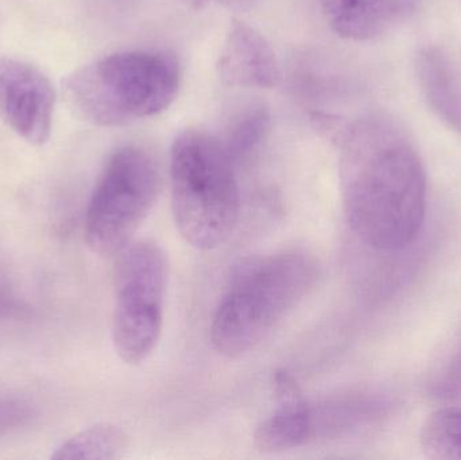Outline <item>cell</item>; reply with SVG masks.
<instances>
[{
  "instance_id": "1",
  "label": "cell",
  "mask_w": 461,
  "mask_h": 460,
  "mask_svg": "<svg viewBox=\"0 0 461 460\" xmlns=\"http://www.w3.org/2000/svg\"><path fill=\"white\" fill-rule=\"evenodd\" d=\"M340 146L344 212L370 248L397 251L414 242L427 215V173L405 130L386 116L347 122Z\"/></svg>"
},
{
  "instance_id": "2",
  "label": "cell",
  "mask_w": 461,
  "mask_h": 460,
  "mask_svg": "<svg viewBox=\"0 0 461 460\" xmlns=\"http://www.w3.org/2000/svg\"><path fill=\"white\" fill-rule=\"evenodd\" d=\"M317 275L314 259L301 251L239 261L211 321L216 353L238 359L255 350L313 288Z\"/></svg>"
},
{
  "instance_id": "3",
  "label": "cell",
  "mask_w": 461,
  "mask_h": 460,
  "mask_svg": "<svg viewBox=\"0 0 461 460\" xmlns=\"http://www.w3.org/2000/svg\"><path fill=\"white\" fill-rule=\"evenodd\" d=\"M170 197L176 227L197 250L223 245L238 226L240 191L235 162L218 138L189 129L170 149Z\"/></svg>"
},
{
  "instance_id": "4",
  "label": "cell",
  "mask_w": 461,
  "mask_h": 460,
  "mask_svg": "<svg viewBox=\"0 0 461 460\" xmlns=\"http://www.w3.org/2000/svg\"><path fill=\"white\" fill-rule=\"evenodd\" d=\"M175 59L148 50L118 51L68 77L67 96L76 113L102 127L124 126L167 110L177 96Z\"/></svg>"
},
{
  "instance_id": "5",
  "label": "cell",
  "mask_w": 461,
  "mask_h": 460,
  "mask_svg": "<svg viewBox=\"0 0 461 460\" xmlns=\"http://www.w3.org/2000/svg\"><path fill=\"white\" fill-rule=\"evenodd\" d=\"M158 164L135 146L108 158L92 192L86 215V239L102 257L118 256L134 240L161 194Z\"/></svg>"
},
{
  "instance_id": "6",
  "label": "cell",
  "mask_w": 461,
  "mask_h": 460,
  "mask_svg": "<svg viewBox=\"0 0 461 460\" xmlns=\"http://www.w3.org/2000/svg\"><path fill=\"white\" fill-rule=\"evenodd\" d=\"M167 280V256L154 240H132L116 256L113 343L127 365L142 364L158 345Z\"/></svg>"
},
{
  "instance_id": "7",
  "label": "cell",
  "mask_w": 461,
  "mask_h": 460,
  "mask_svg": "<svg viewBox=\"0 0 461 460\" xmlns=\"http://www.w3.org/2000/svg\"><path fill=\"white\" fill-rule=\"evenodd\" d=\"M56 91L37 67L0 56V122L30 145L50 140Z\"/></svg>"
},
{
  "instance_id": "8",
  "label": "cell",
  "mask_w": 461,
  "mask_h": 460,
  "mask_svg": "<svg viewBox=\"0 0 461 460\" xmlns=\"http://www.w3.org/2000/svg\"><path fill=\"white\" fill-rule=\"evenodd\" d=\"M224 84L243 88L273 89L282 78L276 51L265 37L246 22L232 19L218 61Z\"/></svg>"
},
{
  "instance_id": "9",
  "label": "cell",
  "mask_w": 461,
  "mask_h": 460,
  "mask_svg": "<svg viewBox=\"0 0 461 460\" xmlns=\"http://www.w3.org/2000/svg\"><path fill=\"white\" fill-rule=\"evenodd\" d=\"M320 5L339 37L371 41L405 22L416 0H320Z\"/></svg>"
},
{
  "instance_id": "10",
  "label": "cell",
  "mask_w": 461,
  "mask_h": 460,
  "mask_svg": "<svg viewBox=\"0 0 461 460\" xmlns=\"http://www.w3.org/2000/svg\"><path fill=\"white\" fill-rule=\"evenodd\" d=\"M276 400L278 407L255 428V448L263 454H279L316 439L314 407L303 399V392Z\"/></svg>"
},
{
  "instance_id": "11",
  "label": "cell",
  "mask_w": 461,
  "mask_h": 460,
  "mask_svg": "<svg viewBox=\"0 0 461 460\" xmlns=\"http://www.w3.org/2000/svg\"><path fill=\"white\" fill-rule=\"evenodd\" d=\"M417 73L432 110L461 132V92L446 57L438 49H424L417 57Z\"/></svg>"
},
{
  "instance_id": "12",
  "label": "cell",
  "mask_w": 461,
  "mask_h": 460,
  "mask_svg": "<svg viewBox=\"0 0 461 460\" xmlns=\"http://www.w3.org/2000/svg\"><path fill=\"white\" fill-rule=\"evenodd\" d=\"M129 447L126 431L116 424L102 423L77 432L51 453V459H119Z\"/></svg>"
},
{
  "instance_id": "13",
  "label": "cell",
  "mask_w": 461,
  "mask_h": 460,
  "mask_svg": "<svg viewBox=\"0 0 461 460\" xmlns=\"http://www.w3.org/2000/svg\"><path fill=\"white\" fill-rule=\"evenodd\" d=\"M420 443L428 459H461V408L433 412L422 426Z\"/></svg>"
},
{
  "instance_id": "14",
  "label": "cell",
  "mask_w": 461,
  "mask_h": 460,
  "mask_svg": "<svg viewBox=\"0 0 461 460\" xmlns=\"http://www.w3.org/2000/svg\"><path fill=\"white\" fill-rule=\"evenodd\" d=\"M270 111L265 105L247 108L233 122L223 143L235 165L251 156L262 143L270 129Z\"/></svg>"
},
{
  "instance_id": "15",
  "label": "cell",
  "mask_w": 461,
  "mask_h": 460,
  "mask_svg": "<svg viewBox=\"0 0 461 460\" xmlns=\"http://www.w3.org/2000/svg\"><path fill=\"white\" fill-rule=\"evenodd\" d=\"M37 419V408L21 396L0 393V439L29 427Z\"/></svg>"
},
{
  "instance_id": "16",
  "label": "cell",
  "mask_w": 461,
  "mask_h": 460,
  "mask_svg": "<svg viewBox=\"0 0 461 460\" xmlns=\"http://www.w3.org/2000/svg\"><path fill=\"white\" fill-rule=\"evenodd\" d=\"M180 2L194 8V10H200V8H204L205 5H211V3H219V5H229V7H241V5H247L252 0H180Z\"/></svg>"
}]
</instances>
